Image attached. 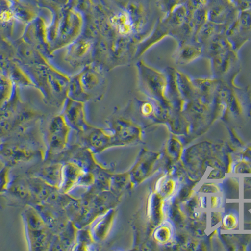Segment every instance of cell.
I'll return each mask as SVG.
<instances>
[{"label":"cell","mask_w":251,"mask_h":251,"mask_svg":"<svg viewBox=\"0 0 251 251\" xmlns=\"http://www.w3.org/2000/svg\"><path fill=\"white\" fill-rule=\"evenodd\" d=\"M23 66L41 92L45 102L57 107L64 106L68 98L71 77L49 61Z\"/></svg>","instance_id":"cell-1"},{"label":"cell","mask_w":251,"mask_h":251,"mask_svg":"<svg viewBox=\"0 0 251 251\" xmlns=\"http://www.w3.org/2000/svg\"><path fill=\"white\" fill-rule=\"evenodd\" d=\"M104 71V67L96 62L84 66L71 77L68 97L85 103L101 100L107 85Z\"/></svg>","instance_id":"cell-2"},{"label":"cell","mask_w":251,"mask_h":251,"mask_svg":"<svg viewBox=\"0 0 251 251\" xmlns=\"http://www.w3.org/2000/svg\"><path fill=\"white\" fill-rule=\"evenodd\" d=\"M189 17V13L184 4L177 6L163 19L156 22L151 32L138 44L134 60H138L149 49L167 37H171L177 42L180 39L181 27Z\"/></svg>","instance_id":"cell-3"},{"label":"cell","mask_w":251,"mask_h":251,"mask_svg":"<svg viewBox=\"0 0 251 251\" xmlns=\"http://www.w3.org/2000/svg\"><path fill=\"white\" fill-rule=\"evenodd\" d=\"M84 22L81 15L75 12H69L52 22L50 26L47 27V40L51 53L77 39L84 30Z\"/></svg>","instance_id":"cell-4"},{"label":"cell","mask_w":251,"mask_h":251,"mask_svg":"<svg viewBox=\"0 0 251 251\" xmlns=\"http://www.w3.org/2000/svg\"><path fill=\"white\" fill-rule=\"evenodd\" d=\"M138 76V86L141 93L167 107H171L167 97V78L164 71L150 66L143 60L136 64Z\"/></svg>","instance_id":"cell-5"},{"label":"cell","mask_w":251,"mask_h":251,"mask_svg":"<svg viewBox=\"0 0 251 251\" xmlns=\"http://www.w3.org/2000/svg\"><path fill=\"white\" fill-rule=\"evenodd\" d=\"M30 250H47L53 243L52 231L36 208L29 205L23 214Z\"/></svg>","instance_id":"cell-6"},{"label":"cell","mask_w":251,"mask_h":251,"mask_svg":"<svg viewBox=\"0 0 251 251\" xmlns=\"http://www.w3.org/2000/svg\"><path fill=\"white\" fill-rule=\"evenodd\" d=\"M212 78L227 84L235 83V79L241 70L238 51L229 49L209 59Z\"/></svg>","instance_id":"cell-7"},{"label":"cell","mask_w":251,"mask_h":251,"mask_svg":"<svg viewBox=\"0 0 251 251\" xmlns=\"http://www.w3.org/2000/svg\"><path fill=\"white\" fill-rule=\"evenodd\" d=\"M71 129L62 114L50 119L46 132L47 151L45 158L48 159L64 151L68 143Z\"/></svg>","instance_id":"cell-8"},{"label":"cell","mask_w":251,"mask_h":251,"mask_svg":"<svg viewBox=\"0 0 251 251\" xmlns=\"http://www.w3.org/2000/svg\"><path fill=\"white\" fill-rule=\"evenodd\" d=\"M80 35L75 42L69 45L65 56L66 61L74 67L90 64L95 57L96 43L93 34Z\"/></svg>","instance_id":"cell-9"},{"label":"cell","mask_w":251,"mask_h":251,"mask_svg":"<svg viewBox=\"0 0 251 251\" xmlns=\"http://www.w3.org/2000/svg\"><path fill=\"white\" fill-rule=\"evenodd\" d=\"M208 20L229 27L238 18L240 10L232 0H207Z\"/></svg>","instance_id":"cell-10"},{"label":"cell","mask_w":251,"mask_h":251,"mask_svg":"<svg viewBox=\"0 0 251 251\" xmlns=\"http://www.w3.org/2000/svg\"><path fill=\"white\" fill-rule=\"evenodd\" d=\"M233 48L238 51L244 44L251 40V8L240 11L238 18L226 31Z\"/></svg>","instance_id":"cell-11"},{"label":"cell","mask_w":251,"mask_h":251,"mask_svg":"<svg viewBox=\"0 0 251 251\" xmlns=\"http://www.w3.org/2000/svg\"><path fill=\"white\" fill-rule=\"evenodd\" d=\"M63 107L62 115L71 129L84 133L93 127L86 121L85 102L68 97Z\"/></svg>","instance_id":"cell-12"},{"label":"cell","mask_w":251,"mask_h":251,"mask_svg":"<svg viewBox=\"0 0 251 251\" xmlns=\"http://www.w3.org/2000/svg\"><path fill=\"white\" fill-rule=\"evenodd\" d=\"M86 145L87 149L93 153H101L110 147L117 145L111 132L106 129L92 127L86 133Z\"/></svg>","instance_id":"cell-13"},{"label":"cell","mask_w":251,"mask_h":251,"mask_svg":"<svg viewBox=\"0 0 251 251\" xmlns=\"http://www.w3.org/2000/svg\"><path fill=\"white\" fill-rule=\"evenodd\" d=\"M203 55L202 46L193 39L179 43L172 57L177 66H183L202 58Z\"/></svg>","instance_id":"cell-14"},{"label":"cell","mask_w":251,"mask_h":251,"mask_svg":"<svg viewBox=\"0 0 251 251\" xmlns=\"http://www.w3.org/2000/svg\"><path fill=\"white\" fill-rule=\"evenodd\" d=\"M89 170L75 161H71L63 165L60 192L63 194H68L74 187L79 185L83 176Z\"/></svg>","instance_id":"cell-15"},{"label":"cell","mask_w":251,"mask_h":251,"mask_svg":"<svg viewBox=\"0 0 251 251\" xmlns=\"http://www.w3.org/2000/svg\"><path fill=\"white\" fill-rule=\"evenodd\" d=\"M203 58L208 59L233 48L226 32L217 33L202 45Z\"/></svg>","instance_id":"cell-16"},{"label":"cell","mask_w":251,"mask_h":251,"mask_svg":"<svg viewBox=\"0 0 251 251\" xmlns=\"http://www.w3.org/2000/svg\"><path fill=\"white\" fill-rule=\"evenodd\" d=\"M167 78V90L166 97L171 107H181L184 106L185 102L181 97L179 91L176 79V69L168 67L163 70Z\"/></svg>","instance_id":"cell-17"},{"label":"cell","mask_w":251,"mask_h":251,"mask_svg":"<svg viewBox=\"0 0 251 251\" xmlns=\"http://www.w3.org/2000/svg\"><path fill=\"white\" fill-rule=\"evenodd\" d=\"M114 210L109 209L96 219L95 223L90 228L92 237L95 242H102L109 234L113 223Z\"/></svg>","instance_id":"cell-18"},{"label":"cell","mask_w":251,"mask_h":251,"mask_svg":"<svg viewBox=\"0 0 251 251\" xmlns=\"http://www.w3.org/2000/svg\"><path fill=\"white\" fill-rule=\"evenodd\" d=\"M63 165L55 163L40 168L36 172V176L49 185L59 188L61 184Z\"/></svg>","instance_id":"cell-19"},{"label":"cell","mask_w":251,"mask_h":251,"mask_svg":"<svg viewBox=\"0 0 251 251\" xmlns=\"http://www.w3.org/2000/svg\"><path fill=\"white\" fill-rule=\"evenodd\" d=\"M176 79L179 91L185 102L194 100L199 96L196 87L193 81V78L188 76L187 74L176 69Z\"/></svg>","instance_id":"cell-20"},{"label":"cell","mask_w":251,"mask_h":251,"mask_svg":"<svg viewBox=\"0 0 251 251\" xmlns=\"http://www.w3.org/2000/svg\"><path fill=\"white\" fill-rule=\"evenodd\" d=\"M227 29V26L220 25L208 21L199 31L196 40L202 46L203 44L206 43L208 40L211 39L217 33L226 32Z\"/></svg>","instance_id":"cell-21"},{"label":"cell","mask_w":251,"mask_h":251,"mask_svg":"<svg viewBox=\"0 0 251 251\" xmlns=\"http://www.w3.org/2000/svg\"><path fill=\"white\" fill-rule=\"evenodd\" d=\"M94 239L92 237L90 229L78 230L77 237L73 250H89L93 247Z\"/></svg>","instance_id":"cell-22"},{"label":"cell","mask_w":251,"mask_h":251,"mask_svg":"<svg viewBox=\"0 0 251 251\" xmlns=\"http://www.w3.org/2000/svg\"><path fill=\"white\" fill-rule=\"evenodd\" d=\"M207 0H185L184 3L189 14H191L197 9L207 6Z\"/></svg>","instance_id":"cell-23"},{"label":"cell","mask_w":251,"mask_h":251,"mask_svg":"<svg viewBox=\"0 0 251 251\" xmlns=\"http://www.w3.org/2000/svg\"><path fill=\"white\" fill-rule=\"evenodd\" d=\"M1 193L5 191L8 187L9 177H8V167H5L1 171Z\"/></svg>","instance_id":"cell-24"}]
</instances>
